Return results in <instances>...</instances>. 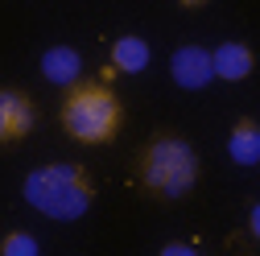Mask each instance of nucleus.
I'll return each mask as SVG.
<instances>
[{"instance_id": "obj_1", "label": "nucleus", "mask_w": 260, "mask_h": 256, "mask_svg": "<svg viewBox=\"0 0 260 256\" xmlns=\"http://www.w3.org/2000/svg\"><path fill=\"white\" fill-rule=\"evenodd\" d=\"M25 203L42 211L46 219H58V223H75L91 211L95 203V186L87 178L83 166L75 162H50V166H38L34 174L25 178Z\"/></svg>"}, {"instance_id": "obj_2", "label": "nucleus", "mask_w": 260, "mask_h": 256, "mask_svg": "<svg viewBox=\"0 0 260 256\" xmlns=\"http://www.w3.org/2000/svg\"><path fill=\"white\" fill-rule=\"evenodd\" d=\"M137 178L157 199H186L199 182V153L174 133H157L137 157Z\"/></svg>"}, {"instance_id": "obj_3", "label": "nucleus", "mask_w": 260, "mask_h": 256, "mask_svg": "<svg viewBox=\"0 0 260 256\" xmlns=\"http://www.w3.org/2000/svg\"><path fill=\"white\" fill-rule=\"evenodd\" d=\"M58 120L67 128V137L79 145H108L120 124H124V108L120 95L104 83H75L67 95H62Z\"/></svg>"}, {"instance_id": "obj_4", "label": "nucleus", "mask_w": 260, "mask_h": 256, "mask_svg": "<svg viewBox=\"0 0 260 256\" xmlns=\"http://www.w3.org/2000/svg\"><path fill=\"white\" fill-rule=\"evenodd\" d=\"M34 120H38V108H34V100H29L25 91L0 87V145L29 137Z\"/></svg>"}, {"instance_id": "obj_5", "label": "nucleus", "mask_w": 260, "mask_h": 256, "mask_svg": "<svg viewBox=\"0 0 260 256\" xmlns=\"http://www.w3.org/2000/svg\"><path fill=\"white\" fill-rule=\"evenodd\" d=\"M170 75H174V83L182 91H203L215 79L211 50H203V46H178L174 58H170Z\"/></svg>"}, {"instance_id": "obj_6", "label": "nucleus", "mask_w": 260, "mask_h": 256, "mask_svg": "<svg viewBox=\"0 0 260 256\" xmlns=\"http://www.w3.org/2000/svg\"><path fill=\"white\" fill-rule=\"evenodd\" d=\"M211 67H215V79H223V83H240V79L252 75L256 54H252V46H244V42H223V46L211 50Z\"/></svg>"}, {"instance_id": "obj_7", "label": "nucleus", "mask_w": 260, "mask_h": 256, "mask_svg": "<svg viewBox=\"0 0 260 256\" xmlns=\"http://www.w3.org/2000/svg\"><path fill=\"white\" fill-rule=\"evenodd\" d=\"M42 75H46V83L71 91L79 83V75H83V54L75 46H50L42 54Z\"/></svg>"}, {"instance_id": "obj_8", "label": "nucleus", "mask_w": 260, "mask_h": 256, "mask_svg": "<svg viewBox=\"0 0 260 256\" xmlns=\"http://www.w3.org/2000/svg\"><path fill=\"white\" fill-rule=\"evenodd\" d=\"M149 58H153V50H149V42L137 38V34H124V38L112 42V67H116L120 75H141V71L149 67Z\"/></svg>"}, {"instance_id": "obj_9", "label": "nucleus", "mask_w": 260, "mask_h": 256, "mask_svg": "<svg viewBox=\"0 0 260 256\" xmlns=\"http://www.w3.org/2000/svg\"><path fill=\"white\" fill-rule=\"evenodd\" d=\"M227 153H232L236 166H256L260 162V128L252 120H240L227 137Z\"/></svg>"}, {"instance_id": "obj_10", "label": "nucleus", "mask_w": 260, "mask_h": 256, "mask_svg": "<svg viewBox=\"0 0 260 256\" xmlns=\"http://www.w3.org/2000/svg\"><path fill=\"white\" fill-rule=\"evenodd\" d=\"M0 256H42V248L29 232H9L0 240Z\"/></svg>"}, {"instance_id": "obj_11", "label": "nucleus", "mask_w": 260, "mask_h": 256, "mask_svg": "<svg viewBox=\"0 0 260 256\" xmlns=\"http://www.w3.org/2000/svg\"><path fill=\"white\" fill-rule=\"evenodd\" d=\"M157 256H199V248L194 244H182V240H174V244H166Z\"/></svg>"}, {"instance_id": "obj_12", "label": "nucleus", "mask_w": 260, "mask_h": 256, "mask_svg": "<svg viewBox=\"0 0 260 256\" xmlns=\"http://www.w3.org/2000/svg\"><path fill=\"white\" fill-rule=\"evenodd\" d=\"M248 232H252V240H260V203L248 211Z\"/></svg>"}, {"instance_id": "obj_13", "label": "nucleus", "mask_w": 260, "mask_h": 256, "mask_svg": "<svg viewBox=\"0 0 260 256\" xmlns=\"http://www.w3.org/2000/svg\"><path fill=\"white\" fill-rule=\"evenodd\" d=\"M178 5H182V9H203L207 0H178Z\"/></svg>"}]
</instances>
